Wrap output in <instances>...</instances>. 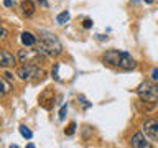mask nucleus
Segmentation results:
<instances>
[{
    "label": "nucleus",
    "mask_w": 158,
    "mask_h": 148,
    "mask_svg": "<svg viewBox=\"0 0 158 148\" xmlns=\"http://www.w3.org/2000/svg\"><path fill=\"white\" fill-rule=\"evenodd\" d=\"M104 61L112 64V66H118L122 69H135L137 63L135 59H133L128 53L125 51H118V49H110V51H107L104 54Z\"/></svg>",
    "instance_id": "nucleus-1"
},
{
    "label": "nucleus",
    "mask_w": 158,
    "mask_h": 148,
    "mask_svg": "<svg viewBox=\"0 0 158 148\" xmlns=\"http://www.w3.org/2000/svg\"><path fill=\"white\" fill-rule=\"evenodd\" d=\"M38 48L41 49L46 56H58V54L63 53L61 41H59L53 33H48V31H43L40 35V46Z\"/></svg>",
    "instance_id": "nucleus-2"
},
{
    "label": "nucleus",
    "mask_w": 158,
    "mask_h": 148,
    "mask_svg": "<svg viewBox=\"0 0 158 148\" xmlns=\"http://www.w3.org/2000/svg\"><path fill=\"white\" fill-rule=\"evenodd\" d=\"M137 94L140 97V101L143 102H156L158 101V84L153 82H142L137 89Z\"/></svg>",
    "instance_id": "nucleus-3"
},
{
    "label": "nucleus",
    "mask_w": 158,
    "mask_h": 148,
    "mask_svg": "<svg viewBox=\"0 0 158 148\" xmlns=\"http://www.w3.org/2000/svg\"><path fill=\"white\" fill-rule=\"evenodd\" d=\"M44 54L41 49H20V53H18V59H20V63H23V64H33V66H36V64L40 61H43L44 59Z\"/></svg>",
    "instance_id": "nucleus-4"
},
{
    "label": "nucleus",
    "mask_w": 158,
    "mask_h": 148,
    "mask_svg": "<svg viewBox=\"0 0 158 148\" xmlns=\"http://www.w3.org/2000/svg\"><path fill=\"white\" fill-rule=\"evenodd\" d=\"M17 76L22 79V81H31L33 76H41L43 77L44 71L36 68V66H33V64H23V66L17 71Z\"/></svg>",
    "instance_id": "nucleus-5"
},
{
    "label": "nucleus",
    "mask_w": 158,
    "mask_h": 148,
    "mask_svg": "<svg viewBox=\"0 0 158 148\" xmlns=\"http://www.w3.org/2000/svg\"><path fill=\"white\" fill-rule=\"evenodd\" d=\"M143 133L147 137H150L153 142H158V120L156 118H152V120H147L143 123Z\"/></svg>",
    "instance_id": "nucleus-6"
},
{
    "label": "nucleus",
    "mask_w": 158,
    "mask_h": 148,
    "mask_svg": "<svg viewBox=\"0 0 158 148\" xmlns=\"http://www.w3.org/2000/svg\"><path fill=\"white\" fill-rule=\"evenodd\" d=\"M130 145H132L133 148H150L152 143L145 138V133H143V132H138V133H135V135L132 137Z\"/></svg>",
    "instance_id": "nucleus-7"
},
{
    "label": "nucleus",
    "mask_w": 158,
    "mask_h": 148,
    "mask_svg": "<svg viewBox=\"0 0 158 148\" xmlns=\"http://www.w3.org/2000/svg\"><path fill=\"white\" fill-rule=\"evenodd\" d=\"M17 64V59L12 53H8L7 49H2L0 51V66L2 68H12Z\"/></svg>",
    "instance_id": "nucleus-8"
},
{
    "label": "nucleus",
    "mask_w": 158,
    "mask_h": 148,
    "mask_svg": "<svg viewBox=\"0 0 158 148\" xmlns=\"http://www.w3.org/2000/svg\"><path fill=\"white\" fill-rule=\"evenodd\" d=\"M22 10H23V15L31 17V15L35 13V10H36V5H35L31 0H23L22 2Z\"/></svg>",
    "instance_id": "nucleus-9"
},
{
    "label": "nucleus",
    "mask_w": 158,
    "mask_h": 148,
    "mask_svg": "<svg viewBox=\"0 0 158 148\" xmlns=\"http://www.w3.org/2000/svg\"><path fill=\"white\" fill-rule=\"evenodd\" d=\"M22 43H23V46H35V43H36V36H35L33 33H30V31H23L22 33Z\"/></svg>",
    "instance_id": "nucleus-10"
},
{
    "label": "nucleus",
    "mask_w": 158,
    "mask_h": 148,
    "mask_svg": "<svg viewBox=\"0 0 158 148\" xmlns=\"http://www.w3.org/2000/svg\"><path fill=\"white\" fill-rule=\"evenodd\" d=\"M20 133H22V137H23V138H27V140H30V138L33 137L31 130H30V128H27L25 125H20Z\"/></svg>",
    "instance_id": "nucleus-11"
},
{
    "label": "nucleus",
    "mask_w": 158,
    "mask_h": 148,
    "mask_svg": "<svg viewBox=\"0 0 158 148\" xmlns=\"http://www.w3.org/2000/svg\"><path fill=\"white\" fill-rule=\"evenodd\" d=\"M69 17H71V15H69V12H63V13H59L58 15V23L59 25H64V23H66V22H69Z\"/></svg>",
    "instance_id": "nucleus-12"
},
{
    "label": "nucleus",
    "mask_w": 158,
    "mask_h": 148,
    "mask_svg": "<svg viewBox=\"0 0 158 148\" xmlns=\"http://www.w3.org/2000/svg\"><path fill=\"white\" fill-rule=\"evenodd\" d=\"M2 94H7L8 91H10V84H8V81H7V79H5V77H2Z\"/></svg>",
    "instance_id": "nucleus-13"
},
{
    "label": "nucleus",
    "mask_w": 158,
    "mask_h": 148,
    "mask_svg": "<svg viewBox=\"0 0 158 148\" xmlns=\"http://www.w3.org/2000/svg\"><path fill=\"white\" fill-rule=\"evenodd\" d=\"M66 112H68V107L63 105L61 110H59V120H64V115H66Z\"/></svg>",
    "instance_id": "nucleus-14"
},
{
    "label": "nucleus",
    "mask_w": 158,
    "mask_h": 148,
    "mask_svg": "<svg viewBox=\"0 0 158 148\" xmlns=\"http://www.w3.org/2000/svg\"><path fill=\"white\" fill-rule=\"evenodd\" d=\"M74 128H76V123H71V125H69L68 127V130H66V135H73V133H74Z\"/></svg>",
    "instance_id": "nucleus-15"
},
{
    "label": "nucleus",
    "mask_w": 158,
    "mask_h": 148,
    "mask_svg": "<svg viewBox=\"0 0 158 148\" xmlns=\"http://www.w3.org/2000/svg\"><path fill=\"white\" fill-rule=\"evenodd\" d=\"M150 76H152L153 81H158V68H153V69H152V74H150Z\"/></svg>",
    "instance_id": "nucleus-16"
},
{
    "label": "nucleus",
    "mask_w": 158,
    "mask_h": 148,
    "mask_svg": "<svg viewBox=\"0 0 158 148\" xmlns=\"http://www.w3.org/2000/svg\"><path fill=\"white\" fill-rule=\"evenodd\" d=\"M91 27H92V20L86 18V20H84V28H91Z\"/></svg>",
    "instance_id": "nucleus-17"
},
{
    "label": "nucleus",
    "mask_w": 158,
    "mask_h": 148,
    "mask_svg": "<svg viewBox=\"0 0 158 148\" xmlns=\"http://www.w3.org/2000/svg\"><path fill=\"white\" fill-rule=\"evenodd\" d=\"M3 5H5V7H13L15 0H3Z\"/></svg>",
    "instance_id": "nucleus-18"
},
{
    "label": "nucleus",
    "mask_w": 158,
    "mask_h": 148,
    "mask_svg": "<svg viewBox=\"0 0 158 148\" xmlns=\"http://www.w3.org/2000/svg\"><path fill=\"white\" fill-rule=\"evenodd\" d=\"M53 77L56 79V81H59V76H58V64L54 66V72H53Z\"/></svg>",
    "instance_id": "nucleus-19"
},
{
    "label": "nucleus",
    "mask_w": 158,
    "mask_h": 148,
    "mask_svg": "<svg viewBox=\"0 0 158 148\" xmlns=\"http://www.w3.org/2000/svg\"><path fill=\"white\" fill-rule=\"evenodd\" d=\"M2 38H7V30L2 28Z\"/></svg>",
    "instance_id": "nucleus-20"
},
{
    "label": "nucleus",
    "mask_w": 158,
    "mask_h": 148,
    "mask_svg": "<svg viewBox=\"0 0 158 148\" xmlns=\"http://www.w3.org/2000/svg\"><path fill=\"white\" fill-rule=\"evenodd\" d=\"M143 2H145V3H152L153 0H143Z\"/></svg>",
    "instance_id": "nucleus-21"
}]
</instances>
